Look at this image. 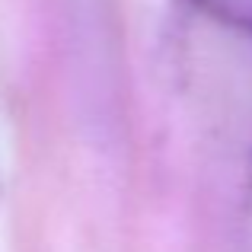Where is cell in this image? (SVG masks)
Returning a JSON list of instances; mask_svg holds the SVG:
<instances>
[{
	"label": "cell",
	"instance_id": "6da1fadb",
	"mask_svg": "<svg viewBox=\"0 0 252 252\" xmlns=\"http://www.w3.org/2000/svg\"><path fill=\"white\" fill-rule=\"evenodd\" d=\"M185 6L201 23L252 45V0H185Z\"/></svg>",
	"mask_w": 252,
	"mask_h": 252
}]
</instances>
